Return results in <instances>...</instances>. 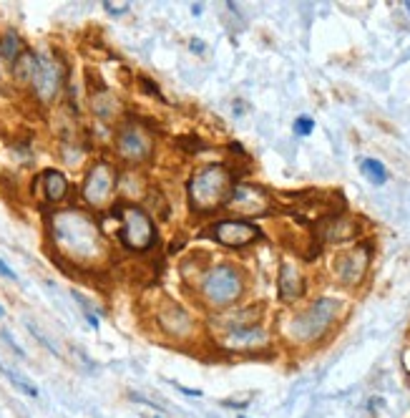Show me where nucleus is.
Returning <instances> with one entry per match:
<instances>
[{"instance_id":"nucleus-1","label":"nucleus","mask_w":410,"mask_h":418,"mask_svg":"<svg viewBox=\"0 0 410 418\" xmlns=\"http://www.w3.org/2000/svg\"><path fill=\"white\" fill-rule=\"evenodd\" d=\"M48 237L56 255L73 267H101L111 258L101 227L86 209H56L48 217Z\"/></svg>"},{"instance_id":"nucleus-2","label":"nucleus","mask_w":410,"mask_h":418,"mask_svg":"<svg viewBox=\"0 0 410 418\" xmlns=\"http://www.w3.org/2000/svg\"><path fill=\"white\" fill-rule=\"evenodd\" d=\"M232 189H235V179L230 169L224 164H207L189 179V204L199 215H209L227 204Z\"/></svg>"},{"instance_id":"nucleus-3","label":"nucleus","mask_w":410,"mask_h":418,"mask_svg":"<svg viewBox=\"0 0 410 418\" xmlns=\"http://www.w3.org/2000/svg\"><path fill=\"white\" fill-rule=\"evenodd\" d=\"M118 220V242L131 253H146L156 245V225L139 204H121L113 209Z\"/></svg>"},{"instance_id":"nucleus-4","label":"nucleus","mask_w":410,"mask_h":418,"mask_svg":"<svg viewBox=\"0 0 410 418\" xmlns=\"http://www.w3.org/2000/svg\"><path fill=\"white\" fill-rule=\"evenodd\" d=\"M199 290H202V297L212 307H230L245 292V277H242V272L235 265L222 262L204 272Z\"/></svg>"},{"instance_id":"nucleus-5","label":"nucleus","mask_w":410,"mask_h":418,"mask_svg":"<svg viewBox=\"0 0 410 418\" xmlns=\"http://www.w3.org/2000/svg\"><path fill=\"white\" fill-rule=\"evenodd\" d=\"M66 83V63L58 53L53 51H46V53H38L36 71H33V78L28 83L33 98H36L41 106H51V103L58 98V93L63 91Z\"/></svg>"},{"instance_id":"nucleus-6","label":"nucleus","mask_w":410,"mask_h":418,"mask_svg":"<svg viewBox=\"0 0 410 418\" xmlns=\"http://www.w3.org/2000/svg\"><path fill=\"white\" fill-rule=\"evenodd\" d=\"M337 312H340V302L332 297H322V300L312 302L304 312L294 315V320L289 322V335L299 343L317 340L335 322Z\"/></svg>"},{"instance_id":"nucleus-7","label":"nucleus","mask_w":410,"mask_h":418,"mask_svg":"<svg viewBox=\"0 0 410 418\" xmlns=\"http://www.w3.org/2000/svg\"><path fill=\"white\" fill-rule=\"evenodd\" d=\"M118 189V174L113 169V164L108 161H96L91 164V169L86 172V179L81 184V199L86 202V207L91 209H103L111 207V199Z\"/></svg>"},{"instance_id":"nucleus-8","label":"nucleus","mask_w":410,"mask_h":418,"mask_svg":"<svg viewBox=\"0 0 410 418\" xmlns=\"http://www.w3.org/2000/svg\"><path fill=\"white\" fill-rule=\"evenodd\" d=\"M116 154L128 164H144L154 154V136L141 123L123 121L116 129Z\"/></svg>"},{"instance_id":"nucleus-9","label":"nucleus","mask_w":410,"mask_h":418,"mask_svg":"<svg viewBox=\"0 0 410 418\" xmlns=\"http://www.w3.org/2000/svg\"><path fill=\"white\" fill-rule=\"evenodd\" d=\"M224 207H230L232 212H237L242 217H260L270 212V197L257 184L242 182V184H235V189H232L230 199H227Z\"/></svg>"},{"instance_id":"nucleus-10","label":"nucleus","mask_w":410,"mask_h":418,"mask_svg":"<svg viewBox=\"0 0 410 418\" xmlns=\"http://www.w3.org/2000/svg\"><path fill=\"white\" fill-rule=\"evenodd\" d=\"M214 242L224 247H247L255 240H260V227L247 220H219L209 230Z\"/></svg>"},{"instance_id":"nucleus-11","label":"nucleus","mask_w":410,"mask_h":418,"mask_svg":"<svg viewBox=\"0 0 410 418\" xmlns=\"http://www.w3.org/2000/svg\"><path fill=\"white\" fill-rule=\"evenodd\" d=\"M270 335L262 325L257 322H242V325H227L222 335V345L230 350H257V348H265Z\"/></svg>"},{"instance_id":"nucleus-12","label":"nucleus","mask_w":410,"mask_h":418,"mask_svg":"<svg viewBox=\"0 0 410 418\" xmlns=\"http://www.w3.org/2000/svg\"><path fill=\"white\" fill-rule=\"evenodd\" d=\"M194 325H197V322L192 320V315H189L181 305H166L164 310L159 312V327L164 332H169L174 340L192 338Z\"/></svg>"},{"instance_id":"nucleus-13","label":"nucleus","mask_w":410,"mask_h":418,"mask_svg":"<svg viewBox=\"0 0 410 418\" xmlns=\"http://www.w3.org/2000/svg\"><path fill=\"white\" fill-rule=\"evenodd\" d=\"M36 187L41 189L43 202L53 204V207L56 204H63L66 199H68V194H71L68 177H66L63 172H58V169H46V172L38 174Z\"/></svg>"},{"instance_id":"nucleus-14","label":"nucleus","mask_w":410,"mask_h":418,"mask_svg":"<svg viewBox=\"0 0 410 418\" xmlns=\"http://www.w3.org/2000/svg\"><path fill=\"white\" fill-rule=\"evenodd\" d=\"M365 267H368V253H362V250H350V253H345L340 260H337V277H340L345 285H355L362 280Z\"/></svg>"},{"instance_id":"nucleus-15","label":"nucleus","mask_w":410,"mask_h":418,"mask_svg":"<svg viewBox=\"0 0 410 418\" xmlns=\"http://www.w3.org/2000/svg\"><path fill=\"white\" fill-rule=\"evenodd\" d=\"M304 290V282H302V275H299V270L294 267V265L285 262L282 270H280V297L287 302L297 300L299 295H302Z\"/></svg>"},{"instance_id":"nucleus-16","label":"nucleus","mask_w":410,"mask_h":418,"mask_svg":"<svg viewBox=\"0 0 410 418\" xmlns=\"http://www.w3.org/2000/svg\"><path fill=\"white\" fill-rule=\"evenodd\" d=\"M36 61H38V53H33V51H23V53L16 58V63L11 66V76L18 86H28V83H31L33 71H36Z\"/></svg>"},{"instance_id":"nucleus-17","label":"nucleus","mask_w":410,"mask_h":418,"mask_svg":"<svg viewBox=\"0 0 410 418\" xmlns=\"http://www.w3.org/2000/svg\"><path fill=\"white\" fill-rule=\"evenodd\" d=\"M23 53V41L16 31H6L0 36V58L6 61V63H16V58Z\"/></svg>"},{"instance_id":"nucleus-18","label":"nucleus","mask_w":410,"mask_h":418,"mask_svg":"<svg viewBox=\"0 0 410 418\" xmlns=\"http://www.w3.org/2000/svg\"><path fill=\"white\" fill-rule=\"evenodd\" d=\"M360 169H362V174H365L373 184H378V187L388 182V172H385V166L380 164L378 159H362Z\"/></svg>"},{"instance_id":"nucleus-19","label":"nucleus","mask_w":410,"mask_h":418,"mask_svg":"<svg viewBox=\"0 0 410 418\" xmlns=\"http://www.w3.org/2000/svg\"><path fill=\"white\" fill-rule=\"evenodd\" d=\"M0 370H3V373H6L8 378H11V381H13V386H16L18 391L28 393V396H38V391H36V388H33L31 383L26 381V378H21V375H18L16 370H8V368H3V365H0Z\"/></svg>"},{"instance_id":"nucleus-20","label":"nucleus","mask_w":410,"mask_h":418,"mask_svg":"<svg viewBox=\"0 0 410 418\" xmlns=\"http://www.w3.org/2000/svg\"><path fill=\"white\" fill-rule=\"evenodd\" d=\"M314 131V121L309 116H299L297 121H294V134L297 136H309Z\"/></svg>"},{"instance_id":"nucleus-21","label":"nucleus","mask_w":410,"mask_h":418,"mask_svg":"<svg viewBox=\"0 0 410 418\" xmlns=\"http://www.w3.org/2000/svg\"><path fill=\"white\" fill-rule=\"evenodd\" d=\"M0 275H3V277H8V280H18V275L13 272V270L8 267V265L3 262V260H0Z\"/></svg>"},{"instance_id":"nucleus-22","label":"nucleus","mask_w":410,"mask_h":418,"mask_svg":"<svg viewBox=\"0 0 410 418\" xmlns=\"http://www.w3.org/2000/svg\"><path fill=\"white\" fill-rule=\"evenodd\" d=\"M3 315H6V310H3V307H0V317H3Z\"/></svg>"},{"instance_id":"nucleus-23","label":"nucleus","mask_w":410,"mask_h":418,"mask_svg":"<svg viewBox=\"0 0 410 418\" xmlns=\"http://www.w3.org/2000/svg\"><path fill=\"white\" fill-rule=\"evenodd\" d=\"M405 8H408V11H410V3H405Z\"/></svg>"}]
</instances>
